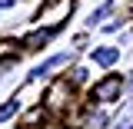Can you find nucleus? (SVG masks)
Returning a JSON list of instances; mask_svg holds the SVG:
<instances>
[{
    "label": "nucleus",
    "mask_w": 133,
    "mask_h": 129,
    "mask_svg": "<svg viewBox=\"0 0 133 129\" xmlns=\"http://www.w3.org/2000/svg\"><path fill=\"white\" fill-rule=\"evenodd\" d=\"M120 89H123V80H120V76H107V80H100L97 86H93V99L110 103V99L120 96Z\"/></svg>",
    "instance_id": "obj_1"
},
{
    "label": "nucleus",
    "mask_w": 133,
    "mask_h": 129,
    "mask_svg": "<svg viewBox=\"0 0 133 129\" xmlns=\"http://www.w3.org/2000/svg\"><path fill=\"white\" fill-rule=\"evenodd\" d=\"M66 99H70V80H57L47 93V106L50 109H63Z\"/></svg>",
    "instance_id": "obj_2"
},
{
    "label": "nucleus",
    "mask_w": 133,
    "mask_h": 129,
    "mask_svg": "<svg viewBox=\"0 0 133 129\" xmlns=\"http://www.w3.org/2000/svg\"><path fill=\"white\" fill-rule=\"evenodd\" d=\"M70 7H73V0H50L47 7L40 10V20H50V23L57 27V23L66 17V10H70Z\"/></svg>",
    "instance_id": "obj_3"
},
{
    "label": "nucleus",
    "mask_w": 133,
    "mask_h": 129,
    "mask_svg": "<svg viewBox=\"0 0 133 129\" xmlns=\"http://www.w3.org/2000/svg\"><path fill=\"white\" fill-rule=\"evenodd\" d=\"M50 36H53V27H50V30H37V33H30V36L23 40V47H27V50H40Z\"/></svg>",
    "instance_id": "obj_4"
},
{
    "label": "nucleus",
    "mask_w": 133,
    "mask_h": 129,
    "mask_svg": "<svg viewBox=\"0 0 133 129\" xmlns=\"http://www.w3.org/2000/svg\"><path fill=\"white\" fill-rule=\"evenodd\" d=\"M116 56H120V50H116V47H100L97 53H93V60H97L100 66H110V63H116Z\"/></svg>",
    "instance_id": "obj_5"
},
{
    "label": "nucleus",
    "mask_w": 133,
    "mask_h": 129,
    "mask_svg": "<svg viewBox=\"0 0 133 129\" xmlns=\"http://www.w3.org/2000/svg\"><path fill=\"white\" fill-rule=\"evenodd\" d=\"M63 63H66V53H60V56H50L47 63H40V66H37V70H33V73H30V76H33V80H37V76H43V73H50L53 66H63Z\"/></svg>",
    "instance_id": "obj_6"
},
{
    "label": "nucleus",
    "mask_w": 133,
    "mask_h": 129,
    "mask_svg": "<svg viewBox=\"0 0 133 129\" xmlns=\"http://www.w3.org/2000/svg\"><path fill=\"white\" fill-rule=\"evenodd\" d=\"M103 123H107V116H103V113H90V116H87V129H100Z\"/></svg>",
    "instance_id": "obj_7"
},
{
    "label": "nucleus",
    "mask_w": 133,
    "mask_h": 129,
    "mask_svg": "<svg viewBox=\"0 0 133 129\" xmlns=\"http://www.w3.org/2000/svg\"><path fill=\"white\" fill-rule=\"evenodd\" d=\"M110 10H113V3H103V7H100V10H97V13L90 17V23H97V20H103V17L110 13Z\"/></svg>",
    "instance_id": "obj_8"
},
{
    "label": "nucleus",
    "mask_w": 133,
    "mask_h": 129,
    "mask_svg": "<svg viewBox=\"0 0 133 129\" xmlns=\"http://www.w3.org/2000/svg\"><path fill=\"white\" fill-rule=\"evenodd\" d=\"M14 109H17V99H14V103H3V106H0V119H10Z\"/></svg>",
    "instance_id": "obj_9"
},
{
    "label": "nucleus",
    "mask_w": 133,
    "mask_h": 129,
    "mask_svg": "<svg viewBox=\"0 0 133 129\" xmlns=\"http://www.w3.org/2000/svg\"><path fill=\"white\" fill-rule=\"evenodd\" d=\"M40 116H43V109H30V113L23 116V126H33V123H37Z\"/></svg>",
    "instance_id": "obj_10"
},
{
    "label": "nucleus",
    "mask_w": 133,
    "mask_h": 129,
    "mask_svg": "<svg viewBox=\"0 0 133 129\" xmlns=\"http://www.w3.org/2000/svg\"><path fill=\"white\" fill-rule=\"evenodd\" d=\"M116 129H133V116H127V119H120V126Z\"/></svg>",
    "instance_id": "obj_11"
},
{
    "label": "nucleus",
    "mask_w": 133,
    "mask_h": 129,
    "mask_svg": "<svg viewBox=\"0 0 133 129\" xmlns=\"http://www.w3.org/2000/svg\"><path fill=\"white\" fill-rule=\"evenodd\" d=\"M7 7H14V0H0V10H7Z\"/></svg>",
    "instance_id": "obj_12"
}]
</instances>
